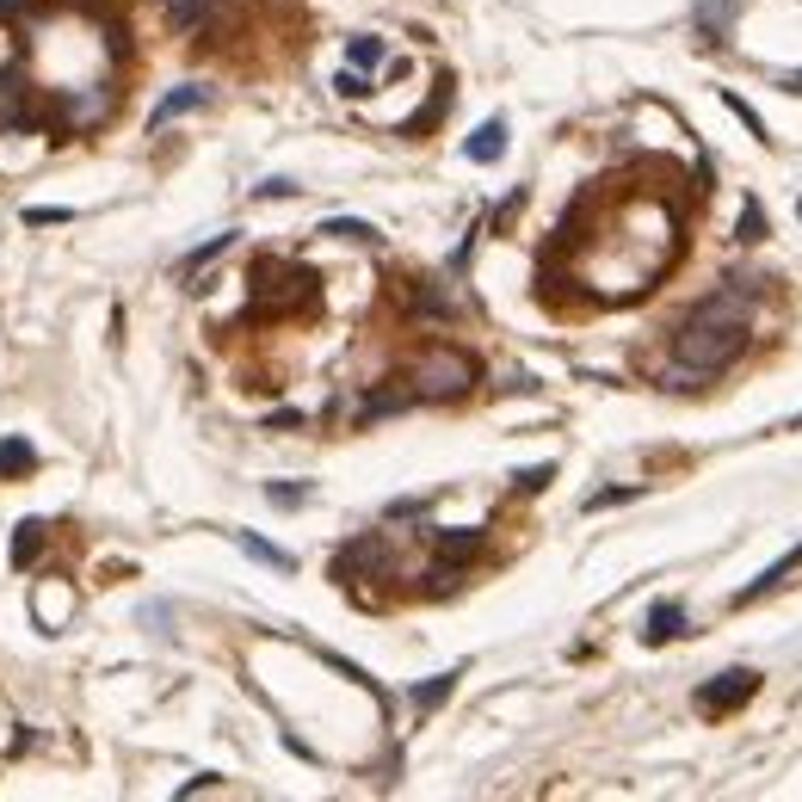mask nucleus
I'll list each match as a JSON object with an SVG mask.
<instances>
[{"mask_svg":"<svg viewBox=\"0 0 802 802\" xmlns=\"http://www.w3.org/2000/svg\"><path fill=\"white\" fill-rule=\"evenodd\" d=\"M463 154H469L476 167H494L500 154H506V117H488V124H481L469 142H463Z\"/></svg>","mask_w":802,"mask_h":802,"instance_id":"9d476101","label":"nucleus"},{"mask_svg":"<svg viewBox=\"0 0 802 802\" xmlns=\"http://www.w3.org/2000/svg\"><path fill=\"white\" fill-rule=\"evenodd\" d=\"M797 426H802V421H797Z\"/></svg>","mask_w":802,"mask_h":802,"instance_id":"c756f323","label":"nucleus"},{"mask_svg":"<svg viewBox=\"0 0 802 802\" xmlns=\"http://www.w3.org/2000/svg\"><path fill=\"white\" fill-rule=\"evenodd\" d=\"M458 679H463V667H451V673H433V679H421V686L408 691V704H414V710L426 716V710H439L444 698L458 691Z\"/></svg>","mask_w":802,"mask_h":802,"instance_id":"4468645a","label":"nucleus"},{"mask_svg":"<svg viewBox=\"0 0 802 802\" xmlns=\"http://www.w3.org/2000/svg\"><path fill=\"white\" fill-rule=\"evenodd\" d=\"M198 105H211V87L204 80H186V87H173L161 105L149 112V130H167L173 117H186V112H198Z\"/></svg>","mask_w":802,"mask_h":802,"instance_id":"0eeeda50","label":"nucleus"},{"mask_svg":"<svg viewBox=\"0 0 802 802\" xmlns=\"http://www.w3.org/2000/svg\"><path fill=\"white\" fill-rule=\"evenodd\" d=\"M753 691H760V673L728 667V673H716L710 686H698V710H704V716H728V710H741Z\"/></svg>","mask_w":802,"mask_h":802,"instance_id":"39448f33","label":"nucleus"},{"mask_svg":"<svg viewBox=\"0 0 802 802\" xmlns=\"http://www.w3.org/2000/svg\"><path fill=\"white\" fill-rule=\"evenodd\" d=\"M550 476H555V463H537V469H525V476H513V481H518V494H537Z\"/></svg>","mask_w":802,"mask_h":802,"instance_id":"b1692460","label":"nucleus"},{"mask_svg":"<svg viewBox=\"0 0 802 802\" xmlns=\"http://www.w3.org/2000/svg\"><path fill=\"white\" fill-rule=\"evenodd\" d=\"M229 248H235V235H216V241H204L198 253H186V260H179V278H198V266H211L216 253H229Z\"/></svg>","mask_w":802,"mask_h":802,"instance_id":"a211bd4d","label":"nucleus"},{"mask_svg":"<svg viewBox=\"0 0 802 802\" xmlns=\"http://www.w3.org/2000/svg\"><path fill=\"white\" fill-rule=\"evenodd\" d=\"M223 7L229 0H167V25L179 38H216L223 32Z\"/></svg>","mask_w":802,"mask_h":802,"instance_id":"423d86ee","label":"nucleus"},{"mask_svg":"<svg viewBox=\"0 0 802 802\" xmlns=\"http://www.w3.org/2000/svg\"><path fill=\"white\" fill-rule=\"evenodd\" d=\"M346 57H352V68H383V62H389V43L383 38H352L346 43Z\"/></svg>","mask_w":802,"mask_h":802,"instance_id":"f3484780","label":"nucleus"},{"mask_svg":"<svg viewBox=\"0 0 802 802\" xmlns=\"http://www.w3.org/2000/svg\"><path fill=\"white\" fill-rule=\"evenodd\" d=\"M43 543H50V525L43 518H25L20 531H13V568H38V555H43Z\"/></svg>","mask_w":802,"mask_h":802,"instance_id":"9b49d317","label":"nucleus"},{"mask_svg":"<svg viewBox=\"0 0 802 802\" xmlns=\"http://www.w3.org/2000/svg\"><path fill=\"white\" fill-rule=\"evenodd\" d=\"M401 408H414V383L408 377H389L383 389H371L359 408V421H383V414H401Z\"/></svg>","mask_w":802,"mask_h":802,"instance_id":"1a4fd4ad","label":"nucleus"},{"mask_svg":"<svg viewBox=\"0 0 802 802\" xmlns=\"http://www.w3.org/2000/svg\"><path fill=\"white\" fill-rule=\"evenodd\" d=\"M25 223H32V229H50V223H68V211H25Z\"/></svg>","mask_w":802,"mask_h":802,"instance_id":"bb28decb","label":"nucleus"},{"mask_svg":"<svg viewBox=\"0 0 802 802\" xmlns=\"http://www.w3.org/2000/svg\"><path fill=\"white\" fill-rule=\"evenodd\" d=\"M290 191H297L290 179H266V186H253V198H290Z\"/></svg>","mask_w":802,"mask_h":802,"instance_id":"cd10ccee","label":"nucleus"},{"mask_svg":"<svg viewBox=\"0 0 802 802\" xmlns=\"http://www.w3.org/2000/svg\"><path fill=\"white\" fill-rule=\"evenodd\" d=\"M322 235H340V241H377V229H371V223H352V216H340V223H327Z\"/></svg>","mask_w":802,"mask_h":802,"instance_id":"412c9836","label":"nucleus"},{"mask_svg":"<svg viewBox=\"0 0 802 802\" xmlns=\"http://www.w3.org/2000/svg\"><path fill=\"white\" fill-rule=\"evenodd\" d=\"M723 99H728V112H735V117H741V124H747V130H753V136H760V142H765V124H760V112H753L747 99H735V93H723Z\"/></svg>","mask_w":802,"mask_h":802,"instance_id":"4be33fe9","label":"nucleus"},{"mask_svg":"<svg viewBox=\"0 0 802 802\" xmlns=\"http://www.w3.org/2000/svg\"><path fill=\"white\" fill-rule=\"evenodd\" d=\"M661 649V642H673V636H686V605L679 599H654V612H649V630H642Z\"/></svg>","mask_w":802,"mask_h":802,"instance_id":"f8f14e48","label":"nucleus"},{"mask_svg":"<svg viewBox=\"0 0 802 802\" xmlns=\"http://www.w3.org/2000/svg\"><path fill=\"white\" fill-rule=\"evenodd\" d=\"M38 469V451L25 439H0V481H13V476H32Z\"/></svg>","mask_w":802,"mask_h":802,"instance_id":"dca6fc26","label":"nucleus"},{"mask_svg":"<svg viewBox=\"0 0 802 802\" xmlns=\"http://www.w3.org/2000/svg\"><path fill=\"white\" fill-rule=\"evenodd\" d=\"M728 20H735V0H710V7H704V43H723Z\"/></svg>","mask_w":802,"mask_h":802,"instance_id":"6ab92c4d","label":"nucleus"},{"mask_svg":"<svg viewBox=\"0 0 802 802\" xmlns=\"http://www.w3.org/2000/svg\"><path fill=\"white\" fill-rule=\"evenodd\" d=\"M117 62H124V25L99 0H25L13 75L0 80L13 112H0V124L57 136L99 130L124 105Z\"/></svg>","mask_w":802,"mask_h":802,"instance_id":"f257e3e1","label":"nucleus"},{"mask_svg":"<svg viewBox=\"0 0 802 802\" xmlns=\"http://www.w3.org/2000/svg\"><path fill=\"white\" fill-rule=\"evenodd\" d=\"M642 488H605V494H592L587 500V513H605V506H617V500H636Z\"/></svg>","mask_w":802,"mask_h":802,"instance_id":"393cba45","label":"nucleus"},{"mask_svg":"<svg viewBox=\"0 0 802 802\" xmlns=\"http://www.w3.org/2000/svg\"><path fill=\"white\" fill-rule=\"evenodd\" d=\"M235 537V550H248L253 562H266L272 574H297V555L278 550V543H266V537H253V531H229Z\"/></svg>","mask_w":802,"mask_h":802,"instance_id":"ddd939ff","label":"nucleus"},{"mask_svg":"<svg viewBox=\"0 0 802 802\" xmlns=\"http://www.w3.org/2000/svg\"><path fill=\"white\" fill-rule=\"evenodd\" d=\"M334 93H340V99H364V75H359V68H340V75H334Z\"/></svg>","mask_w":802,"mask_h":802,"instance_id":"5701e85b","label":"nucleus"},{"mask_svg":"<svg viewBox=\"0 0 802 802\" xmlns=\"http://www.w3.org/2000/svg\"><path fill=\"white\" fill-rule=\"evenodd\" d=\"M778 87L784 93H802V75H778Z\"/></svg>","mask_w":802,"mask_h":802,"instance_id":"c85d7f7f","label":"nucleus"},{"mask_svg":"<svg viewBox=\"0 0 802 802\" xmlns=\"http://www.w3.org/2000/svg\"><path fill=\"white\" fill-rule=\"evenodd\" d=\"M433 550H439V562H469V555L481 550V531H433Z\"/></svg>","mask_w":802,"mask_h":802,"instance_id":"2eb2a0df","label":"nucleus"},{"mask_svg":"<svg viewBox=\"0 0 802 802\" xmlns=\"http://www.w3.org/2000/svg\"><path fill=\"white\" fill-rule=\"evenodd\" d=\"M765 278H735V290H716L704 303L691 309L686 322L673 327V377H723L728 364L741 359L747 346H753V322H747V297L760 290Z\"/></svg>","mask_w":802,"mask_h":802,"instance_id":"7ed1b4c3","label":"nucleus"},{"mask_svg":"<svg viewBox=\"0 0 802 802\" xmlns=\"http://www.w3.org/2000/svg\"><path fill=\"white\" fill-rule=\"evenodd\" d=\"M765 235V216H760V204H741V241H760Z\"/></svg>","mask_w":802,"mask_h":802,"instance_id":"a878e982","label":"nucleus"},{"mask_svg":"<svg viewBox=\"0 0 802 802\" xmlns=\"http://www.w3.org/2000/svg\"><path fill=\"white\" fill-rule=\"evenodd\" d=\"M266 500L272 506H285V513H297V506L309 500V488L303 481H266Z\"/></svg>","mask_w":802,"mask_h":802,"instance_id":"aec40b11","label":"nucleus"},{"mask_svg":"<svg viewBox=\"0 0 802 802\" xmlns=\"http://www.w3.org/2000/svg\"><path fill=\"white\" fill-rule=\"evenodd\" d=\"M580 235H568L574 278L599 297V303H630L642 290H654L673 272L679 248H686V223L661 191H617V198H592L574 211Z\"/></svg>","mask_w":802,"mask_h":802,"instance_id":"f03ea898","label":"nucleus"},{"mask_svg":"<svg viewBox=\"0 0 802 802\" xmlns=\"http://www.w3.org/2000/svg\"><path fill=\"white\" fill-rule=\"evenodd\" d=\"M401 377L414 383V401H463L481 383V364H476V352H463V346H451V340H426L421 352L408 359Z\"/></svg>","mask_w":802,"mask_h":802,"instance_id":"20e7f679","label":"nucleus"},{"mask_svg":"<svg viewBox=\"0 0 802 802\" xmlns=\"http://www.w3.org/2000/svg\"><path fill=\"white\" fill-rule=\"evenodd\" d=\"M797 568H802V543H797V550H784L778 562H772V568L760 574V580H747V587L735 592V605H760L765 592H778V587H784V580H790Z\"/></svg>","mask_w":802,"mask_h":802,"instance_id":"6e6552de","label":"nucleus"}]
</instances>
